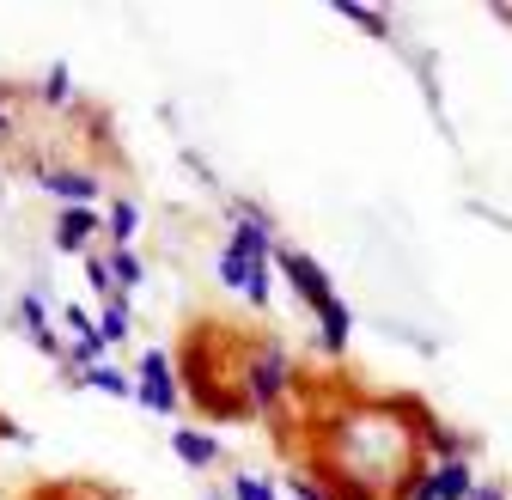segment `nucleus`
<instances>
[{
  "mask_svg": "<svg viewBox=\"0 0 512 500\" xmlns=\"http://www.w3.org/2000/svg\"><path fill=\"white\" fill-rule=\"evenodd\" d=\"M238 385H244L250 409H281V397H287V348L281 342H256L244 372H238Z\"/></svg>",
  "mask_w": 512,
  "mask_h": 500,
  "instance_id": "1",
  "label": "nucleus"
},
{
  "mask_svg": "<svg viewBox=\"0 0 512 500\" xmlns=\"http://www.w3.org/2000/svg\"><path fill=\"white\" fill-rule=\"evenodd\" d=\"M135 403H141V409H153V415H177L183 391H177V372H171L165 348H147V354H141V372H135Z\"/></svg>",
  "mask_w": 512,
  "mask_h": 500,
  "instance_id": "2",
  "label": "nucleus"
},
{
  "mask_svg": "<svg viewBox=\"0 0 512 500\" xmlns=\"http://www.w3.org/2000/svg\"><path fill=\"white\" fill-rule=\"evenodd\" d=\"M275 263H281V275L293 281V293L311 305V311H324V305H336V287H330V275L317 269L305 250H275Z\"/></svg>",
  "mask_w": 512,
  "mask_h": 500,
  "instance_id": "3",
  "label": "nucleus"
},
{
  "mask_svg": "<svg viewBox=\"0 0 512 500\" xmlns=\"http://www.w3.org/2000/svg\"><path fill=\"white\" fill-rule=\"evenodd\" d=\"M43 190H49L61 208H92V202H98V177H92V171H43Z\"/></svg>",
  "mask_w": 512,
  "mask_h": 500,
  "instance_id": "4",
  "label": "nucleus"
},
{
  "mask_svg": "<svg viewBox=\"0 0 512 500\" xmlns=\"http://www.w3.org/2000/svg\"><path fill=\"white\" fill-rule=\"evenodd\" d=\"M171 452H177L189 470L220 464V440H214V433H202V427H177V433H171Z\"/></svg>",
  "mask_w": 512,
  "mask_h": 500,
  "instance_id": "5",
  "label": "nucleus"
},
{
  "mask_svg": "<svg viewBox=\"0 0 512 500\" xmlns=\"http://www.w3.org/2000/svg\"><path fill=\"white\" fill-rule=\"evenodd\" d=\"M427 476H433V500H470V494H476V470H470V458L433 464Z\"/></svg>",
  "mask_w": 512,
  "mask_h": 500,
  "instance_id": "6",
  "label": "nucleus"
},
{
  "mask_svg": "<svg viewBox=\"0 0 512 500\" xmlns=\"http://www.w3.org/2000/svg\"><path fill=\"white\" fill-rule=\"evenodd\" d=\"M92 232H98V214L92 208H61V220H55V250H86L92 244Z\"/></svg>",
  "mask_w": 512,
  "mask_h": 500,
  "instance_id": "7",
  "label": "nucleus"
},
{
  "mask_svg": "<svg viewBox=\"0 0 512 500\" xmlns=\"http://www.w3.org/2000/svg\"><path fill=\"white\" fill-rule=\"evenodd\" d=\"M348 336H354V311H348L342 299L317 311V348H324V354H342V348H348Z\"/></svg>",
  "mask_w": 512,
  "mask_h": 500,
  "instance_id": "8",
  "label": "nucleus"
},
{
  "mask_svg": "<svg viewBox=\"0 0 512 500\" xmlns=\"http://www.w3.org/2000/svg\"><path fill=\"white\" fill-rule=\"evenodd\" d=\"M256 269H269V263H256V257H244L238 244H220V263H214V275H220V287H232V293H250V281H256Z\"/></svg>",
  "mask_w": 512,
  "mask_h": 500,
  "instance_id": "9",
  "label": "nucleus"
},
{
  "mask_svg": "<svg viewBox=\"0 0 512 500\" xmlns=\"http://www.w3.org/2000/svg\"><path fill=\"white\" fill-rule=\"evenodd\" d=\"M19 324L31 330V342H37L43 354H61V336L49 330V311H43V299H37V293H25V299H19Z\"/></svg>",
  "mask_w": 512,
  "mask_h": 500,
  "instance_id": "10",
  "label": "nucleus"
},
{
  "mask_svg": "<svg viewBox=\"0 0 512 500\" xmlns=\"http://www.w3.org/2000/svg\"><path fill=\"white\" fill-rule=\"evenodd\" d=\"M104 263H110V275H116V287H122V293L147 281V263L135 257V244H110V257H104Z\"/></svg>",
  "mask_w": 512,
  "mask_h": 500,
  "instance_id": "11",
  "label": "nucleus"
},
{
  "mask_svg": "<svg viewBox=\"0 0 512 500\" xmlns=\"http://www.w3.org/2000/svg\"><path fill=\"white\" fill-rule=\"evenodd\" d=\"M427 446H433V458H439V464H452V458H470V440H464L458 427H439V421L427 427Z\"/></svg>",
  "mask_w": 512,
  "mask_h": 500,
  "instance_id": "12",
  "label": "nucleus"
},
{
  "mask_svg": "<svg viewBox=\"0 0 512 500\" xmlns=\"http://www.w3.org/2000/svg\"><path fill=\"white\" fill-rule=\"evenodd\" d=\"M98 336H104V348L128 342V299H110V305L98 311Z\"/></svg>",
  "mask_w": 512,
  "mask_h": 500,
  "instance_id": "13",
  "label": "nucleus"
},
{
  "mask_svg": "<svg viewBox=\"0 0 512 500\" xmlns=\"http://www.w3.org/2000/svg\"><path fill=\"white\" fill-rule=\"evenodd\" d=\"M135 232H141V208L128 202V196L110 202V238H116V244H135Z\"/></svg>",
  "mask_w": 512,
  "mask_h": 500,
  "instance_id": "14",
  "label": "nucleus"
},
{
  "mask_svg": "<svg viewBox=\"0 0 512 500\" xmlns=\"http://www.w3.org/2000/svg\"><path fill=\"white\" fill-rule=\"evenodd\" d=\"M86 281H92V293H98L104 305H110V299H122V287H116V275H110V263H104V257H92V263H86Z\"/></svg>",
  "mask_w": 512,
  "mask_h": 500,
  "instance_id": "15",
  "label": "nucleus"
},
{
  "mask_svg": "<svg viewBox=\"0 0 512 500\" xmlns=\"http://www.w3.org/2000/svg\"><path fill=\"white\" fill-rule=\"evenodd\" d=\"M336 13H342L348 25H360V31H372V37H384V13H372V7H354V0H336Z\"/></svg>",
  "mask_w": 512,
  "mask_h": 500,
  "instance_id": "16",
  "label": "nucleus"
},
{
  "mask_svg": "<svg viewBox=\"0 0 512 500\" xmlns=\"http://www.w3.org/2000/svg\"><path fill=\"white\" fill-rule=\"evenodd\" d=\"M232 500H281V494L263 476H232Z\"/></svg>",
  "mask_w": 512,
  "mask_h": 500,
  "instance_id": "17",
  "label": "nucleus"
},
{
  "mask_svg": "<svg viewBox=\"0 0 512 500\" xmlns=\"http://www.w3.org/2000/svg\"><path fill=\"white\" fill-rule=\"evenodd\" d=\"M61 324H68V336H74V342H92V336H98V318H86L80 305H68V311H61Z\"/></svg>",
  "mask_w": 512,
  "mask_h": 500,
  "instance_id": "18",
  "label": "nucleus"
},
{
  "mask_svg": "<svg viewBox=\"0 0 512 500\" xmlns=\"http://www.w3.org/2000/svg\"><path fill=\"white\" fill-rule=\"evenodd\" d=\"M43 98H49V104H68V68H61V61H55L49 80H43Z\"/></svg>",
  "mask_w": 512,
  "mask_h": 500,
  "instance_id": "19",
  "label": "nucleus"
},
{
  "mask_svg": "<svg viewBox=\"0 0 512 500\" xmlns=\"http://www.w3.org/2000/svg\"><path fill=\"white\" fill-rule=\"evenodd\" d=\"M287 488H293V500H336V494H330L324 482H311V476H293Z\"/></svg>",
  "mask_w": 512,
  "mask_h": 500,
  "instance_id": "20",
  "label": "nucleus"
},
{
  "mask_svg": "<svg viewBox=\"0 0 512 500\" xmlns=\"http://www.w3.org/2000/svg\"><path fill=\"white\" fill-rule=\"evenodd\" d=\"M470 500H506V488H500V482H476V494H470Z\"/></svg>",
  "mask_w": 512,
  "mask_h": 500,
  "instance_id": "21",
  "label": "nucleus"
},
{
  "mask_svg": "<svg viewBox=\"0 0 512 500\" xmlns=\"http://www.w3.org/2000/svg\"><path fill=\"white\" fill-rule=\"evenodd\" d=\"M0 135H7V110H0Z\"/></svg>",
  "mask_w": 512,
  "mask_h": 500,
  "instance_id": "22",
  "label": "nucleus"
},
{
  "mask_svg": "<svg viewBox=\"0 0 512 500\" xmlns=\"http://www.w3.org/2000/svg\"><path fill=\"white\" fill-rule=\"evenodd\" d=\"M208 500H220V494H208Z\"/></svg>",
  "mask_w": 512,
  "mask_h": 500,
  "instance_id": "23",
  "label": "nucleus"
}]
</instances>
